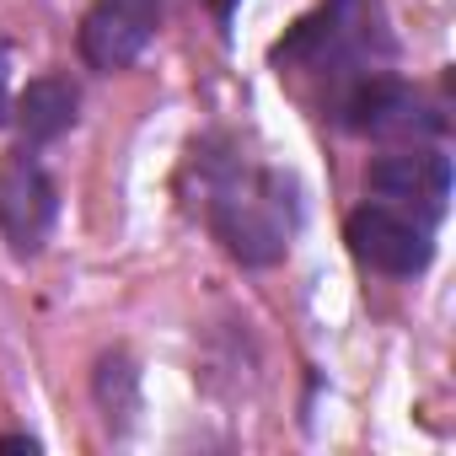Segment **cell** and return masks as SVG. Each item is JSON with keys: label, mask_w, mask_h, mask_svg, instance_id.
I'll return each mask as SVG.
<instances>
[{"label": "cell", "mask_w": 456, "mask_h": 456, "mask_svg": "<svg viewBox=\"0 0 456 456\" xmlns=\"http://www.w3.org/2000/svg\"><path fill=\"white\" fill-rule=\"evenodd\" d=\"M183 193H193L209 237L242 269L285 264L301 232V183L285 167H264L242 151L237 134L209 129L188 145Z\"/></svg>", "instance_id": "6da1fadb"}, {"label": "cell", "mask_w": 456, "mask_h": 456, "mask_svg": "<svg viewBox=\"0 0 456 456\" xmlns=\"http://www.w3.org/2000/svg\"><path fill=\"white\" fill-rule=\"evenodd\" d=\"M92 403H97L113 440H124L140 424V365H134L129 349H108L92 365Z\"/></svg>", "instance_id": "ba28073f"}, {"label": "cell", "mask_w": 456, "mask_h": 456, "mask_svg": "<svg viewBox=\"0 0 456 456\" xmlns=\"http://www.w3.org/2000/svg\"><path fill=\"white\" fill-rule=\"evenodd\" d=\"M12 118L22 129V145L44 151L54 140H65L76 124H81V86L70 76H38L17 92L12 102Z\"/></svg>", "instance_id": "52a82bcc"}, {"label": "cell", "mask_w": 456, "mask_h": 456, "mask_svg": "<svg viewBox=\"0 0 456 456\" xmlns=\"http://www.w3.org/2000/svg\"><path fill=\"white\" fill-rule=\"evenodd\" d=\"M365 193L445 220V204H451V156L435 140H408V145H397V151H387V156H376L365 167Z\"/></svg>", "instance_id": "5b68a950"}, {"label": "cell", "mask_w": 456, "mask_h": 456, "mask_svg": "<svg viewBox=\"0 0 456 456\" xmlns=\"http://www.w3.org/2000/svg\"><path fill=\"white\" fill-rule=\"evenodd\" d=\"M435 237H440V220L435 215L403 209V204H387V199H365L344 220L349 253L365 269L387 274V280H419L435 264Z\"/></svg>", "instance_id": "3957f363"}, {"label": "cell", "mask_w": 456, "mask_h": 456, "mask_svg": "<svg viewBox=\"0 0 456 456\" xmlns=\"http://www.w3.org/2000/svg\"><path fill=\"white\" fill-rule=\"evenodd\" d=\"M60 220V188L33 145H17L0 161V242L12 248V258H38L54 237Z\"/></svg>", "instance_id": "277c9868"}, {"label": "cell", "mask_w": 456, "mask_h": 456, "mask_svg": "<svg viewBox=\"0 0 456 456\" xmlns=\"http://www.w3.org/2000/svg\"><path fill=\"white\" fill-rule=\"evenodd\" d=\"M397 38L387 28L381 0H322L317 12H306L274 49L269 65L280 76H296L317 92V108L328 113L349 86L392 70Z\"/></svg>", "instance_id": "7a4b0ae2"}, {"label": "cell", "mask_w": 456, "mask_h": 456, "mask_svg": "<svg viewBox=\"0 0 456 456\" xmlns=\"http://www.w3.org/2000/svg\"><path fill=\"white\" fill-rule=\"evenodd\" d=\"M161 28V0H92L81 17V60L97 76L129 70Z\"/></svg>", "instance_id": "8992f818"}, {"label": "cell", "mask_w": 456, "mask_h": 456, "mask_svg": "<svg viewBox=\"0 0 456 456\" xmlns=\"http://www.w3.org/2000/svg\"><path fill=\"white\" fill-rule=\"evenodd\" d=\"M209 12H215L220 33H232V12H237V0H209Z\"/></svg>", "instance_id": "30bf717a"}, {"label": "cell", "mask_w": 456, "mask_h": 456, "mask_svg": "<svg viewBox=\"0 0 456 456\" xmlns=\"http://www.w3.org/2000/svg\"><path fill=\"white\" fill-rule=\"evenodd\" d=\"M12 44H0V124H12Z\"/></svg>", "instance_id": "9c48e42d"}]
</instances>
